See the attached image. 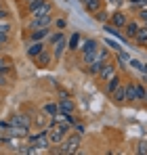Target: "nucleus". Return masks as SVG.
Returning <instances> with one entry per match:
<instances>
[{"label":"nucleus","instance_id":"obj_28","mask_svg":"<svg viewBox=\"0 0 147 155\" xmlns=\"http://www.w3.org/2000/svg\"><path fill=\"white\" fill-rule=\"evenodd\" d=\"M42 2H44V0H29V2H27V15H32V13H34Z\"/></svg>","mask_w":147,"mask_h":155},{"label":"nucleus","instance_id":"obj_37","mask_svg":"<svg viewBox=\"0 0 147 155\" xmlns=\"http://www.w3.org/2000/svg\"><path fill=\"white\" fill-rule=\"evenodd\" d=\"M55 25H57V29H63V27L67 25V21H65V19H57V21H55Z\"/></svg>","mask_w":147,"mask_h":155},{"label":"nucleus","instance_id":"obj_9","mask_svg":"<svg viewBox=\"0 0 147 155\" xmlns=\"http://www.w3.org/2000/svg\"><path fill=\"white\" fill-rule=\"evenodd\" d=\"M65 48H67V40H65V36H63V38H59V40L53 44V57H55V59H61Z\"/></svg>","mask_w":147,"mask_h":155},{"label":"nucleus","instance_id":"obj_10","mask_svg":"<svg viewBox=\"0 0 147 155\" xmlns=\"http://www.w3.org/2000/svg\"><path fill=\"white\" fill-rule=\"evenodd\" d=\"M139 29H141V25H139V21H130L128 19V23L124 25V34H126V38H137V34H139Z\"/></svg>","mask_w":147,"mask_h":155},{"label":"nucleus","instance_id":"obj_22","mask_svg":"<svg viewBox=\"0 0 147 155\" xmlns=\"http://www.w3.org/2000/svg\"><path fill=\"white\" fill-rule=\"evenodd\" d=\"M78 44H80V34L74 31V36L67 40V48H70V51H78Z\"/></svg>","mask_w":147,"mask_h":155},{"label":"nucleus","instance_id":"obj_4","mask_svg":"<svg viewBox=\"0 0 147 155\" xmlns=\"http://www.w3.org/2000/svg\"><path fill=\"white\" fill-rule=\"evenodd\" d=\"M116 74H118V71H116V65H114V63H109V61H105V63H103V67H101V71L97 74V78L101 80V82H107L109 78L116 76Z\"/></svg>","mask_w":147,"mask_h":155},{"label":"nucleus","instance_id":"obj_6","mask_svg":"<svg viewBox=\"0 0 147 155\" xmlns=\"http://www.w3.org/2000/svg\"><path fill=\"white\" fill-rule=\"evenodd\" d=\"M109 23L122 29V27L126 25V23H128V15H126L124 11H114V13L109 15Z\"/></svg>","mask_w":147,"mask_h":155},{"label":"nucleus","instance_id":"obj_30","mask_svg":"<svg viewBox=\"0 0 147 155\" xmlns=\"http://www.w3.org/2000/svg\"><path fill=\"white\" fill-rule=\"evenodd\" d=\"M9 82H11L9 71H0V88H6V86H9Z\"/></svg>","mask_w":147,"mask_h":155},{"label":"nucleus","instance_id":"obj_12","mask_svg":"<svg viewBox=\"0 0 147 155\" xmlns=\"http://www.w3.org/2000/svg\"><path fill=\"white\" fill-rule=\"evenodd\" d=\"M120 84H122V82H120V76H118V74H116V76H111L107 82H105V94H107V97H111V92H114Z\"/></svg>","mask_w":147,"mask_h":155},{"label":"nucleus","instance_id":"obj_35","mask_svg":"<svg viewBox=\"0 0 147 155\" xmlns=\"http://www.w3.org/2000/svg\"><path fill=\"white\" fill-rule=\"evenodd\" d=\"M6 46H9V38L6 36H0V51H4Z\"/></svg>","mask_w":147,"mask_h":155},{"label":"nucleus","instance_id":"obj_32","mask_svg":"<svg viewBox=\"0 0 147 155\" xmlns=\"http://www.w3.org/2000/svg\"><path fill=\"white\" fill-rule=\"evenodd\" d=\"M72 130H74V132H78V134H82V136H84V132H86L84 124H80V122H76V124L72 126Z\"/></svg>","mask_w":147,"mask_h":155},{"label":"nucleus","instance_id":"obj_19","mask_svg":"<svg viewBox=\"0 0 147 155\" xmlns=\"http://www.w3.org/2000/svg\"><path fill=\"white\" fill-rule=\"evenodd\" d=\"M42 111H44L49 117H55L57 113H61V111H59V103H46V105H42Z\"/></svg>","mask_w":147,"mask_h":155},{"label":"nucleus","instance_id":"obj_20","mask_svg":"<svg viewBox=\"0 0 147 155\" xmlns=\"http://www.w3.org/2000/svg\"><path fill=\"white\" fill-rule=\"evenodd\" d=\"M11 31H13V25H11V21H6V19H0V36H6V38H11Z\"/></svg>","mask_w":147,"mask_h":155},{"label":"nucleus","instance_id":"obj_38","mask_svg":"<svg viewBox=\"0 0 147 155\" xmlns=\"http://www.w3.org/2000/svg\"><path fill=\"white\" fill-rule=\"evenodd\" d=\"M137 153H147V143H139V147H137Z\"/></svg>","mask_w":147,"mask_h":155},{"label":"nucleus","instance_id":"obj_41","mask_svg":"<svg viewBox=\"0 0 147 155\" xmlns=\"http://www.w3.org/2000/svg\"><path fill=\"white\" fill-rule=\"evenodd\" d=\"M80 2H86V0H80Z\"/></svg>","mask_w":147,"mask_h":155},{"label":"nucleus","instance_id":"obj_21","mask_svg":"<svg viewBox=\"0 0 147 155\" xmlns=\"http://www.w3.org/2000/svg\"><path fill=\"white\" fill-rule=\"evenodd\" d=\"M135 40H137V44H139V46H141V44L147 46V25L139 29V34H137V38H135Z\"/></svg>","mask_w":147,"mask_h":155},{"label":"nucleus","instance_id":"obj_27","mask_svg":"<svg viewBox=\"0 0 147 155\" xmlns=\"http://www.w3.org/2000/svg\"><path fill=\"white\" fill-rule=\"evenodd\" d=\"M93 17H95V19H97L99 23H107V21H109V15H107V13H105V11H103V8H101V11H97V13H95V15H93Z\"/></svg>","mask_w":147,"mask_h":155},{"label":"nucleus","instance_id":"obj_16","mask_svg":"<svg viewBox=\"0 0 147 155\" xmlns=\"http://www.w3.org/2000/svg\"><path fill=\"white\" fill-rule=\"evenodd\" d=\"M124 86H126V101L128 103H135L137 101V82H128Z\"/></svg>","mask_w":147,"mask_h":155},{"label":"nucleus","instance_id":"obj_42","mask_svg":"<svg viewBox=\"0 0 147 155\" xmlns=\"http://www.w3.org/2000/svg\"><path fill=\"white\" fill-rule=\"evenodd\" d=\"M23 2H29V0H23Z\"/></svg>","mask_w":147,"mask_h":155},{"label":"nucleus","instance_id":"obj_7","mask_svg":"<svg viewBox=\"0 0 147 155\" xmlns=\"http://www.w3.org/2000/svg\"><path fill=\"white\" fill-rule=\"evenodd\" d=\"M55 13V4H53V0H44L29 17H40V15H53Z\"/></svg>","mask_w":147,"mask_h":155},{"label":"nucleus","instance_id":"obj_43","mask_svg":"<svg viewBox=\"0 0 147 155\" xmlns=\"http://www.w3.org/2000/svg\"><path fill=\"white\" fill-rule=\"evenodd\" d=\"M0 4H2V0H0Z\"/></svg>","mask_w":147,"mask_h":155},{"label":"nucleus","instance_id":"obj_11","mask_svg":"<svg viewBox=\"0 0 147 155\" xmlns=\"http://www.w3.org/2000/svg\"><path fill=\"white\" fill-rule=\"evenodd\" d=\"M46 36H50V27H40V29H32V34H29V38H32V42H42Z\"/></svg>","mask_w":147,"mask_h":155},{"label":"nucleus","instance_id":"obj_15","mask_svg":"<svg viewBox=\"0 0 147 155\" xmlns=\"http://www.w3.org/2000/svg\"><path fill=\"white\" fill-rule=\"evenodd\" d=\"M103 29H105L107 34H111V36H116V38H118V40H122V42H126V40H128V38H126V34H120V31H118L120 27L111 25L109 21H107V23H103Z\"/></svg>","mask_w":147,"mask_h":155},{"label":"nucleus","instance_id":"obj_39","mask_svg":"<svg viewBox=\"0 0 147 155\" xmlns=\"http://www.w3.org/2000/svg\"><path fill=\"white\" fill-rule=\"evenodd\" d=\"M57 97H59V99H67V97H70V92H65V90H59V92H57Z\"/></svg>","mask_w":147,"mask_h":155},{"label":"nucleus","instance_id":"obj_33","mask_svg":"<svg viewBox=\"0 0 147 155\" xmlns=\"http://www.w3.org/2000/svg\"><path fill=\"white\" fill-rule=\"evenodd\" d=\"M105 44H107L109 48H114V51H116V52L120 51V46H118V42H116V40H105Z\"/></svg>","mask_w":147,"mask_h":155},{"label":"nucleus","instance_id":"obj_13","mask_svg":"<svg viewBox=\"0 0 147 155\" xmlns=\"http://www.w3.org/2000/svg\"><path fill=\"white\" fill-rule=\"evenodd\" d=\"M111 101L118 103V105H122L124 101H126V86H124V84H120V86L111 92Z\"/></svg>","mask_w":147,"mask_h":155},{"label":"nucleus","instance_id":"obj_25","mask_svg":"<svg viewBox=\"0 0 147 155\" xmlns=\"http://www.w3.org/2000/svg\"><path fill=\"white\" fill-rule=\"evenodd\" d=\"M95 61H97V51L95 52H82V63L91 65V63H95Z\"/></svg>","mask_w":147,"mask_h":155},{"label":"nucleus","instance_id":"obj_31","mask_svg":"<svg viewBox=\"0 0 147 155\" xmlns=\"http://www.w3.org/2000/svg\"><path fill=\"white\" fill-rule=\"evenodd\" d=\"M11 67H13L11 59H0V71H11Z\"/></svg>","mask_w":147,"mask_h":155},{"label":"nucleus","instance_id":"obj_23","mask_svg":"<svg viewBox=\"0 0 147 155\" xmlns=\"http://www.w3.org/2000/svg\"><path fill=\"white\" fill-rule=\"evenodd\" d=\"M46 117H49V115H46V113H44V111H40V113H38V115H36V120H34V124H36V126H38V128H44V126H46V124H49V122H46Z\"/></svg>","mask_w":147,"mask_h":155},{"label":"nucleus","instance_id":"obj_17","mask_svg":"<svg viewBox=\"0 0 147 155\" xmlns=\"http://www.w3.org/2000/svg\"><path fill=\"white\" fill-rule=\"evenodd\" d=\"M44 48H46V46H44V42H32V46L27 48V57H29V59H36V57L44 51Z\"/></svg>","mask_w":147,"mask_h":155},{"label":"nucleus","instance_id":"obj_2","mask_svg":"<svg viewBox=\"0 0 147 155\" xmlns=\"http://www.w3.org/2000/svg\"><path fill=\"white\" fill-rule=\"evenodd\" d=\"M53 23H55L53 15H40V17H29L27 27L29 29H40V27H50Z\"/></svg>","mask_w":147,"mask_h":155},{"label":"nucleus","instance_id":"obj_36","mask_svg":"<svg viewBox=\"0 0 147 155\" xmlns=\"http://www.w3.org/2000/svg\"><path fill=\"white\" fill-rule=\"evenodd\" d=\"M6 17H9V8L4 4H0V19H6Z\"/></svg>","mask_w":147,"mask_h":155},{"label":"nucleus","instance_id":"obj_26","mask_svg":"<svg viewBox=\"0 0 147 155\" xmlns=\"http://www.w3.org/2000/svg\"><path fill=\"white\" fill-rule=\"evenodd\" d=\"M128 61H130V54H128V52H124V51H118V65L124 67Z\"/></svg>","mask_w":147,"mask_h":155},{"label":"nucleus","instance_id":"obj_14","mask_svg":"<svg viewBox=\"0 0 147 155\" xmlns=\"http://www.w3.org/2000/svg\"><path fill=\"white\" fill-rule=\"evenodd\" d=\"M82 4H84V11L91 13V15H95L97 11L103 8V0H86V2H82Z\"/></svg>","mask_w":147,"mask_h":155},{"label":"nucleus","instance_id":"obj_5","mask_svg":"<svg viewBox=\"0 0 147 155\" xmlns=\"http://www.w3.org/2000/svg\"><path fill=\"white\" fill-rule=\"evenodd\" d=\"M53 59H55V57H53V52H50L49 48H44V51H42L38 57H36V59H34V61H36V67L44 69V67H49L50 63H53Z\"/></svg>","mask_w":147,"mask_h":155},{"label":"nucleus","instance_id":"obj_1","mask_svg":"<svg viewBox=\"0 0 147 155\" xmlns=\"http://www.w3.org/2000/svg\"><path fill=\"white\" fill-rule=\"evenodd\" d=\"M80 145H82V134L70 132V134L65 136V140H63L61 145H57V149H59L61 155H72V153H78Z\"/></svg>","mask_w":147,"mask_h":155},{"label":"nucleus","instance_id":"obj_8","mask_svg":"<svg viewBox=\"0 0 147 155\" xmlns=\"http://www.w3.org/2000/svg\"><path fill=\"white\" fill-rule=\"evenodd\" d=\"M57 103H59V111H61V113H65V115L76 113V105H74L72 97H67V99H59Z\"/></svg>","mask_w":147,"mask_h":155},{"label":"nucleus","instance_id":"obj_29","mask_svg":"<svg viewBox=\"0 0 147 155\" xmlns=\"http://www.w3.org/2000/svg\"><path fill=\"white\" fill-rule=\"evenodd\" d=\"M145 94H147V88L137 84V101H145Z\"/></svg>","mask_w":147,"mask_h":155},{"label":"nucleus","instance_id":"obj_40","mask_svg":"<svg viewBox=\"0 0 147 155\" xmlns=\"http://www.w3.org/2000/svg\"><path fill=\"white\" fill-rule=\"evenodd\" d=\"M145 103H147V94H145Z\"/></svg>","mask_w":147,"mask_h":155},{"label":"nucleus","instance_id":"obj_3","mask_svg":"<svg viewBox=\"0 0 147 155\" xmlns=\"http://www.w3.org/2000/svg\"><path fill=\"white\" fill-rule=\"evenodd\" d=\"M11 126H21V128H32V117L29 113H13L9 117Z\"/></svg>","mask_w":147,"mask_h":155},{"label":"nucleus","instance_id":"obj_24","mask_svg":"<svg viewBox=\"0 0 147 155\" xmlns=\"http://www.w3.org/2000/svg\"><path fill=\"white\" fill-rule=\"evenodd\" d=\"M103 63H105V61H101V59H97L95 63H91V65H88V71H91L93 76H97L99 71H101V67H103Z\"/></svg>","mask_w":147,"mask_h":155},{"label":"nucleus","instance_id":"obj_18","mask_svg":"<svg viewBox=\"0 0 147 155\" xmlns=\"http://www.w3.org/2000/svg\"><path fill=\"white\" fill-rule=\"evenodd\" d=\"M78 48H80L82 52H95L99 48V44H97V40H93V38H91V40H84V42H82V46H78Z\"/></svg>","mask_w":147,"mask_h":155},{"label":"nucleus","instance_id":"obj_34","mask_svg":"<svg viewBox=\"0 0 147 155\" xmlns=\"http://www.w3.org/2000/svg\"><path fill=\"white\" fill-rule=\"evenodd\" d=\"M139 17H141V21L147 25V6L145 8H139Z\"/></svg>","mask_w":147,"mask_h":155}]
</instances>
